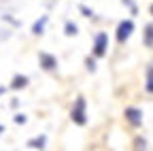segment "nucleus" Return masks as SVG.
<instances>
[{
	"label": "nucleus",
	"mask_w": 153,
	"mask_h": 151,
	"mask_svg": "<svg viewBox=\"0 0 153 151\" xmlns=\"http://www.w3.org/2000/svg\"><path fill=\"white\" fill-rule=\"evenodd\" d=\"M79 11H81V13H83L85 17H91V15H94V11H91V9H87V7H81Z\"/></svg>",
	"instance_id": "nucleus-14"
},
{
	"label": "nucleus",
	"mask_w": 153,
	"mask_h": 151,
	"mask_svg": "<svg viewBox=\"0 0 153 151\" xmlns=\"http://www.w3.org/2000/svg\"><path fill=\"white\" fill-rule=\"evenodd\" d=\"M28 77H26V74H15V77H13V81H11V89H22V87H26L28 85Z\"/></svg>",
	"instance_id": "nucleus-8"
},
{
	"label": "nucleus",
	"mask_w": 153,
	"mask_h": 151,
	"mask_svg": "<svg viewBox=\"0 0 153 151\" xmlns=\"http://www.w3.org/2000/svg\"><path fill=\"white\" fill-rule=\"evenodd\" d=\"M4 89H7V87H0V94H2V91H4Z\"/></svg>",
	"instance_id": "nucleus-19"
},
{
	"label": "nucleus",
	"mask_w": 153,
	"mask_h": 151,
	"mask_svg": "<svg viewBox=\"0 0 153 151\" xmlns=\"http://www.w3.org/2000/svg\"><path fill=\"white\" fill-rule=\"evenodd\" d=\"M145 45L153 49V24L145 28Z\"/></svg>",
	"instance_id": "nucleus-10"
},
{
	"label": "nucleus",
	"mask_w": 153,
	"mask_h": 151,
	"mask_svg": "<svg viewBox=\"0 0 153 151\" xmlns=\"http://www.w3.org/2000/svg\"><path fill=\"white\" fill-rule=\"evenodd\" d=\"M145 145H147V143H145V138H140V136H138V138H136V151H143V149H145Z\"/></svg>",
	"instance_id": "nucleus-13"
},
{
	"label": "nucleus",
	"mask_w": 153,
	"mask_h": 151,
	"mask_svg": "<svg viewBox=\"0 0 153 151\" xmlns=\"http://www.w3.org/2000/svg\"><path fill=\"white\" fill-rule=\"evenodd\" d=\"M106 51H108V34L98 32L94 39V58H104Z\"/></svg>",
	"instance_id": "nucleus-2"
},
{
	"label": "nucleus",
	"mask_w": 153,
	"mask_h": 151,
	"mask_svg": "<svg viewBox=\"0 0 153 151\" xmlns=\"http://www.w3.org/2000/svg\"><path fill=\"white\" fill-rule=\"evenodd\" d=\"M147 77H151V79H153V62H151V66L147 68Z\"/></svg>",
	"instance_id": "nucleus-16"
},
{
	"label": "nucleus",
	"mask_w": 153,
	"mask_h": 151,
	"mask_svg": "<svg viewBox=\"0 0 153 151\" xmlns=\"http://www.w3.org/2000/svg\"><path fill=\"white\" fill-rule=\"evenodd\" d=\"M64 34L66 36H76L79 34V26H76L74 22H66L64 24Z\"/></svg>",
	"instance_id": "nucleus-9"
},
{
	"label": "nucleus",
	"mask_w": 153,
	"mask_h": 151,
	"mask_svg": "<svg viewBox=\"0 0 153 151\" xmlns=\"http://www.w3.org/2000/svg\"><path fill=\"white\" fill-rule=\"evenodd\" d=\"M28 121V117L24 115V113H17V115H15V123H26Z\"/></svg>",
	"instance_id": "nucleus-12"
},
{
	"label": "nucleus",
	"mask_w": 153,
	"mask_h": 151,
	"mask_svg": "<svg viewBox=\"0 0 153 151\" xmlns=\"http://www.w3.org/2000/svg\"><path fill=\"white\" fill-rule=\"evenodd\" d=\"M132 32H134V22L132 19L119 22V26H117V41L119 43H126L130 36H132Z\"/></svg>",
	"instance_id": "nucleus-4"
},
{
	"label": "nucleus",
	"mask_w": 153,
	"mask_h": 151,
	"mask_svg": "<svg viewBox=\"0 0 153 151\" xmlns=\"http://www.w3.org/2000/svg\"><path fill=\"white\" fill-rule=\"evenodd\" d=\"M149 11H151V15H153V4H151V9H149Z\"/></svg>",
	"instance_id": "nucleus-20"
},
{
	"label": "nucleus",
	"mask_w": 153,
	"mask_h": 151,
	"mask_svg": "<svg viewBox=\"0 0 153 151\" xmlns=\"http://www.w3.org/2000/svg\"><path fill=\"white\" fill-rule=\"evenodd\" d=\"M47 24H49V15H41V19H36V22L32 24V34H34V36H41V34L45 32Z\"/></svg>",
	"instance_id": "nucleus-6"
},
{
	"label": "nucleus",
	"mask_w": 153,
	"mask_h": 151,
	"mask_svg": "<svg viewBox=\"0 0 153 151\" xmlns=\"http://www.w3.org/2000/svg\"><path fill=\"white\" fill-rule=\"evenodd\" d=\"M45 145H47V136H45V134H41V136H36V138H30V141H28V147L38 149V151H43Z\"/></svg>",
	"instance_id": "nucleus-7"
},
{
	"label": "nucleus",
	"mask_w": 153,
	"mask_h": 151,
	"mask_svg": "<svg viewBox=\"0 0 153 151\" xmlns=\"http://www.w3.org/2000/svg\"><path fill=\"white\" fill-rule=\"evenodd\" d=\"M85 66H87L89 72H94V70H96V60H94V58H85Z\"/></svg>",
	"instance_id": "nucleus-11"
},
{
	"label": "nucleus",
	"mask_w": 153,
	"mask_h": 151,
	"mask_svg": "<svg viewBox=\"0 0 153 151\" xmlns=\"http://www.w3.org/2000/svg\"><path fill=\"white\" fill-rule=\"evenodd\" d=\"M147 91L153 94V79H151V77H147Z\"/></svg>",
	"instance_id": "nucleus-15"
},
{
	"label": "nucleus",
	"mask_w": 153,
	"mask_h": 151,
	"mask_svg": "<svg viewBox=\"0 0 153 151\" xmlns=\"http://www.w3.org/2000/svg\"><path fill=\"white\" fill-rule=\"evenodd\" d=\"M123 117H126V121H128L132 128H138V126H143V111H140L138 106H126V111H123Z\"/></svg>",
	"instance_id": "nucleus-3"
},
{
	"label": "nucleus",
	"mask_w": 153,
	"mask_h": 151,
	"mask_svg": "<svg viewBox=\"0 0 153 151\" xmlns=\"http://www.w3.org/2000/svg\"><path fill=\"white\" fill-rule=\"evenodd\" d=\"M70 119L76 123V126H85L87 123V102L83 96H79L74 100V106L70 111Z\"/></svg>",
	"instance_id": "nucleus-1"
},
{
	"label": "nucleus",
	"mask_w": 153,
	"mask_h": 151,
	"mask_svg": "<svg viewBox=\"0 0 153 151\" xmlns=\"http://www.w3.org/2000/svg\"><path fill=\"white\" fill-rule=\"evenodd\" d=\"M38 64L43 66V70H55V68H57V60H55V55L45 53V51L38 53Z\"/></svg>",
	"instance_id": "nucleus-5"
},
{
	"label": "nucleus",
	"mask_w": 153,
	"mask_h": 151,
	"mask_svg": "<svg viewBox=\"0 0 153 151\" xmlns=\"http://www.w3.org/2000/svg\"><path fill=\"white\" fill-rule=\"evenodd\" d=\"M123 4H130V7H132V2H130V0H123ZM132 11H136V9L132 7Z\"/></svg>",
	"instance_id": "nucleus-17"
},
{
	"label": "nucleus",
	"mask_w": 153,
	"mask_h": 151,
	"mask_svg": "<svg viewBox=\"0 0 153 151\" xmlns=\"http://www.w3.org/2000/svg\"><path fill=\"white\" fill-rule=\"evenodd\" d=\"M2 132H4V128H2V126H0V134H2Z\"/></svg>",
	"instance_id": "nucleus-18"
}]
</instances>
